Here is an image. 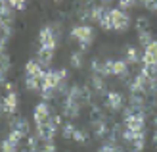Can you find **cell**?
<instances>
[{
    "mask_svg": "<svg viewBox=\"0 0 157 152\" xmlns=\"http://www.w3.org/2000/svg\"><path fill=\"white\" fill-rule=\"evenodd\" d=\"M136 29H138V33H142V31H150V29H147V19L146 18H138L136 19Z\"/></svg>",
    "mask_w": 157,
    "mask_h": 152,
    "instance_id": "4316f807",
    "label": "cell"
},
{
    "mask_svg": "<svg viewBox=\"0 0 157 152\" xmlns=\"http://www.w3.org/2000/svg\"><path fill=\"white\" fill-rule=\"evenodd\" d=\"M155 106H157V97H155Z\"/></svg>",
    "mask_w": 157,
    "mask_h": 152,
    "instance_id": "1f68e13d",
    "label": "cell"
},
{
    "mask_svg": "<svg viewBox=\"0 0 157 152\" xmlns=\"http://www.w3.org/2000/svg\"><path fill=\"white\" fill-rule=\"evenodd\" d=\"M12 129L13 131H19L23 135H29V121L25 117H15L12 121Z\"/></svg>",
    "mask_w": 157,
    "mask_h": 152,
    "instance_id": "4fadbf2b",
    "label": "cell"
},
{
    "mask_svg": "<svg viewBox=\"0 0 157 152\" xmlns=\"http://www.w3.org/2000/svg\"><path fill=\"white\" fill-rule=\"evenodd\" d=\"M58 39H59V33H56V27L54 25H44L40 29V35H38L40 48L48 50V52H54L56 46H58Z\"/></svg>",
    "mask_w": 157,
    "mask_h": 152,
    "instance_id": "6da1fadb",
    "label": "cell"
},
{
    "mask_svg": "<svg viewBox=\"0 0 157 152\" xmlns=\"http://www.w3.org/2000/svg\"><path fill=\"white\" fill-rule=\"evenodd\" d=\"M81 106H82L81 100H75V98L65 97V102H63V114H65L67 117H77L78 112H81Z\"/></svg>",
    "mask_w": 157,
    "mask_h": 152,
    "instance_id": "30bf717a",
    "label": "cell"
},
{
    "mask_svg": "<svg viewBox=\"0 0 157 152\" xmlns=\"http://www.w3.org/2000/svg\"><path fill=\"white\" fill-rule=\"evenodd\" d=\"M65 77H67V69H52V71H46V75L42 79V89L58 91V87L61 83H65Z\"/></svg>",
    "mask_w": 157,
    "mask_h": 152,
    "instance_id": "7a4b0ae2",
    "label": "cell"
},
{
    "mask_svg": "<svg viewBox=\"0 0 157 152\" xmlns=\"http://www.w3.org/2000/svg\"><path fill=\"white\" fill-rule=\"evenodd\" d=\"M109 18H111V27L115 31H127L128 25H130V18L127 14H124L121 8H117V10H109Z\"/></svg>",
    "mask_w": 157,
    "mask_h": 152,
    "instance_id": "277c9868",
    "label": "cell"
},
{
    "mask_svg": "<svg viewBox=\"0 0 157 152\" xmlns=\"http://www.w3.org/2000/svg\"><path fill=\"white\" fill-rule=\"evenodd\" d=\"M92 125H94V133H96V137H105V135H109L105 117L104 119H98V121H92Z\"/></svg>",
    "mask_w": 157,
    "mask_h": 152,
    "instance_id": "5bb4252c",
    "label": "cell"
},
{
    "mask_svg": "<svg viewBox=\"0 0 157 152\" xmlns=\"http://www.w3.org/2000/svg\"><path fill=\"white\" fill-rule=\"evenodd\" d=\"M12 8H17V10H23V8H27V2H21V0H12Z\"/></svg>",
    "mask_w": 157,
    "mask_h": 152,
    "instance_id": "f1b7e54d",
    "label": "cell"
},
{
    "mask_svg": "<svg viewBox=\"0 0 157 152\" xmlns=\"http://www.w3.org/2000/svg\"><path fill=\"white\" fill-rule=\"evenodd\" d=\"M144 145H146V135L144 133H136V139H134V142H132L134 152H140V150L144 148Z\"/></svg>",
    "mask_w": 157,
    "mask_h": 152,
    "instance_id": "44dd1931",
    "label": "cell"
},
{
    "mask_svg": "<svg viewBox=\"0 0 157 152\" xmlns=\"http://www.w3.org/2000/svg\"><path fill=\"white\" fill-rule=\"evenodd\" d=\"M140 60V52L134 48V46H127V64H138Z\"/></svg>",
    "mask_w": 157,
    "mask_h": 152,
    "instance_id": "e0dca14e",
    "label": "cell"
},
{
    "mask_svg": "<svg viewBox=\"0 0 157 152\" xmlns=\"http://www.w3.org/2000/svg\"><path fill=\"white\" fill-rule=\"evenodd\" d=\"M25 87H27V91L35 92V91H38V89H42V81H38V79H31V77H25Z\"/></svg>",
    "mask_w": 157,
    "mask_h": 152,
    "instance_id": "ffe728a7",
    "label": "cell"
},
{
    "mask_svg": "<svg viewBox=\"0 0 157 152\" xmlns=\"http://www.w3.org/2000/svg\"><path fill=\"white\" fill-rule=\"evenodd\" d=\"M40 152H56V146H54V142H46L40 148Z\"/></svg>",
    "mask_w": 157,
    "mask_h": 152,
    "instance_id": "f546056e",
    "label": "cell"
},
{
    "mask_svg": "<svg viewBox=\"0 0 157 152\" xmlns=\"http://www.w3.org/2000/svg\"><path fill=\"white\" fill-rule=\"evenodd\" d=\"M115 75H119L121 79H127L128 77V66H127V62L115 60Z\"/></svg>",
    "mask_w": 157,
    "mask_h": 152,
    "instance_id": "9a60e30c",
    "label": "cell"
},
{
    "mask_svg": "<svg viewBox=\"0 0 157 152\" xmlns=\"http://www.w3.org/2000/svg\"><path fill=\"white\" fill-rule=\"evenodd\" d=\"M121 8H132V6H136V2H128V0H124V2L119 4Z\"/></svg>",
    "mask_w": 157,
    "mask_h": 152,
    "instance_id": "4dcf8cb0",
    "label": "cell"
},
{
    "mask_svg": "<svg viewBox=\"0 0 157 152\" xmlns=\"http://www.w3.org/2000/svg\"><path fill=\"white\" fill-rule=\"evenodd\" d=\"M56 123L52 121H46V123H42V125H36V137L40 139V141H44V142H52V139H54V135H56Z\"/></svg>",
    "mask_w": 157,
    "mask_h": 152,
    "instance_id": "8992f818",
    "label": "cell"
},
{
    "mask_svg": "<svg viewBox=\"0 0 157 152\" xmlns=\"http://www.w3.org/2000/svg\"><path fill=\"white\" fill-rule=\"evenodd\" d=\"M71 37L75 39V41L81 43L82 50H86L92 44V41H94V31H92L90 25H77V27L71 29Z\"/></svg>",
    "mask_w": 157,
    "mask_h": 152,
    "instance_id": "3957f363",
    "label": "cell"
},
{
    "mask_svg": "<svg viewBox=\"0 0 157 152\" xmlns=\"http://www.w3.org/2000/svg\"><path fill=\"white\" fill-rule=\"evenodd\" d=\"M107 108L113 112H119L123 108V94L119 91H111L107 92Z\"/></svg>",
    "mask_w": 157,
    "mask_h": 152,
    "instance_id": "7c38bea8",
    "label": "cell"
},
{
    "mask_svg": "<svg viewBox=\"0 0 157 152\" xmlns=\"http://www.w3.org/2000/svg\"><path fill=\"white\" fill-rule=\"evenodd\" d=\"M101 77H109V75H115V60H105L104 66H101Z\"/></svg>",
    "mask_w": 157,
    "mask_h": 152,
    "instance_id": "2e32d148",
    "label": "cell"
},
{
    "mask_svg": "<svg viewBox=\"0 0 157 152\" xmlns=\"http://www.w3.org/2000/svg\"><path fill=\"white\" fill-rule=\"evenodd\" d=\"M92 87L98 92H105V81L101 75H92Z\"/></svg>",
    "mask_w": 157,
    "mask_h": 152,
    "instance_id": "ac0fdd59",
    "label": "cell"
},
{
    "mask_svg": "<svg viewBox=\"0 0 157 152\" xmlns=\"http://www.w3.org/2000/svg\"><path fill=\"white\" fill-rule=\"evenodd\" d=\"M144 66L150 68H157V41H153L147 48H144V56H142Z\"/></svg>",
    "mask_w": 157,
    "mask_h": 152,
    "instance_id": "9c48e42d",
    "label": "cell"
},
{
    "mask_svg": "<svg viewBox=\"0 0 157 152\" xmlns=\"http://www.w3.org/2000/svg\"><path fill=\"white\" fill-rule=\"evenodd\" d=\"M144 117L146 114H142V112H136V114L124 117V129H128L132 133H144V125H146Z\"/></svg>",
    "mask_w": 157,
    "mask_h": 152,
    "instance_id": "5b68a950",
    "label": "cell"
},
{
    "mask_svg": "<svg viewBox=\"0 0 157 152\" xmlns=\"http://www.w3.org/2000/svg\"><path fill=\"white\" fill-rule=\"evenodd\" d=\"M25 73H27V77H31V79H38V81H42L44 75H46V71H44V68H42L36 60H31V62L25 64Z\"/></svg>",
    "mask_w": 157,
    "mask_h": 152,
    "instance_id": "ba28073f",
    "label": "cell"
},
{
    "mask_svg": "<svg viewBox=\"0 0 157 152\" xmlns=\"http://www.w3.org/2000/svg\"><path fill=\"white\" fill-rule=\"evenodd\" d=\"M75 131H77L75 125L71 121H67V123H63V131H61V135H63V139H73Z\"/></svg>",
    "mask_w": 157,
    "mask_h": 152,
    "instance_id": "7402d4cb",
    "label": "cell"
},
{
    "mask_svg": "<svg viewBox=\"0 0 157 152\" xmlns=\"http://www.w3.org/2000/svg\"><path fill=\"white\" fill-rule=\"evenodd\" d=\"M71 66L73 68H82V52H73L71 54Z\"/></svg>",
    "mask_w": 157,
    "mask_h": 152,
    "instance_id": "cb8c5ba5",
    "label": "cell"
},
{
    "mask_svg": "<svg viewBox=\"0 0 157 152\" xmlns=\"http://www.w3.org/2000/svg\"><path fill=\"white\" fill-rule=\"evenodd\" d=\"M117 146L115 142H105V145H101L100 148H98V152H117Z\"/></svg>",
    "mask_w": 157,
    "mask_h": 152,
    "instance_id": "d4e9b609",
    "label": "cell"
},
{
    "mask_svg": "<svg viewBox=\"0 0 157 152\" xmlns=\"http://www.w3.org/2000/svg\"><path fill=\"white\" fill-rule=\"evenodd\" d=\"M33 117H35V123H36V125H42V123H46V121H50V119H52V116H50V106H48L46 102L36 104Z\"/></svg>",
    "mask_w": 157,
    "mask_h": 152,
    "instance_id": "52a82bcc",
    "label": "cell"
},
{
    "mask_svg": "<svg viewBox=\"0 0 157 152\" xmlns=\"http://www.w3.org/2000/svg\"><path fill=\"white\" fill-rule=\"evenodd\" d=\"M2 110H4L6 116H13L15 114V110H17V94H15L13 91L6 94V98L2 102Z\"/></svg>",
    "mask_w": 157,
    "mask_h": 152,
    "instance_id": "8fae6325",
    "label": "cell"
},
{
    "mask_svg": "<svg viewBox=\"0 0 157 152\" xmlns=\"http://www.w3.org/2000/svg\"><path fill=\"white\" fill-rule=\"evenodd\" d=\"M138 43L144 46V48H147L151 43H153V37H151V33L150 31H142V33H138Z\"/></svg>",
    "mask_w": 157,
    "mask_h": 152,
    "instance_id": "d6986e66",
    "label": "cell"
},
{
    "mask_svg": "<svg viewBox=\"0 0 157 152\" xmlns=\"http://www.w3.org/2000/svg\"><path fill=\"white\" fill-rule=\"evenodd\" d=\"M23 137H25V135H23V133H19V131H10V135H8V141H10V142H13V145L15 146H17L19 145V141L23 139Z\"/></svg>",
    "mask_w": 157,
    "mask_h": 152,
    "instance_id": "603a6c76",
    "label": "cell"
},
{
    "mask_svg": "<svg viewBox=\"0 0 157 152\" xmlns=\"http://www.w3.org/2000/svg\"><path fill=\"white\" fill-rule=\"evenodd\" d=\"M73 139L78 141V142H86L88 141V135H86V131H82V129H77L75 135H73Z\"/></svg>",
    "mask_w": 157,
    "mask_h": 152,
    "instance_id": "484cf974",
    "label": "cell"
},
{
    "mask_svg": "<svg viewBox=\"0 0 157 152\" xmlns=\"http://www.w3.org/2000/svg\"><path fill=\"white\" fill-rule=\"evenodd\" d=\"M2 152H17V146L13 145V142H10V141H4L2 142Z\"/></svg>",
    "mask_w": 157,
    "mask_h": 152,
    "instance_id": "83f0119b",
    "label": "cell"
}]
</instances>
